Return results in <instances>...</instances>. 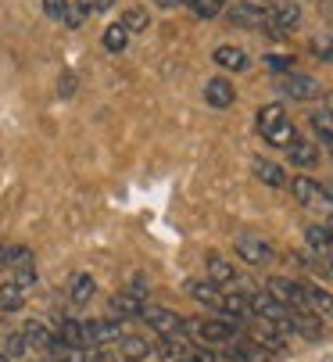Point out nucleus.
<instances>
[{
    "label": "nucleus",
    "mask_w": 333,
    "mask_h": 362,
    "mask_svg": "<svg viewBox=\"0 0 333 362\" xmlns=\"http://www.w3.org/2000/svg\"><path fill=\"white\" fill-rule=\"evenodd\" d=\"M140 320L147 327L158 330V337H173V334H183V320L176 313H169V308H161V305H144V313Z\"/></svg>",
    "instance_id": "nucleus-1"
},
{
    "label": "nucleus",
    "mask_w": 333,
    "mask_h": 362,
    "mask_svg": "<svg viewBox=\"0 0 333 362\" xmlns=\"http://www.w3.org/2000/svg\"><path fill=\"white\" fill-rule=\"evenodd\" d=\"M265 291L280 301L284 308H308V305H305V287L294 284V280H287V276H272V280L265 284Z\"/></svg>",
    "instance_id": "nucleus-2"
},
{
    "label": "nucleus",
    "mask_w": 333,
    "mask_h": 362,
    "mask_svg": "<svg viewBox=\"0 0 333 362\" xmlns=\"http://www.w3.org/2000/svg\"><path fill=\"white\" fill-rule=\"evenodd\" d=\"M237 255L247 266H265L272 258V247H269V240H262L255 233H244V237H237Z\"/></svg>",
    "instance_id": "nucleus-3"
},
{
    "label": "nucleus",
    "mask_w": 333,
    "mask_h": 362,
    "mask_svg": "<svg viewBox=\"0 0 333 362\" xmlns=\"http://www.w3.org/2000/svg\"><path fill=\"white\" fill-rule=\"evenodd\" d=\"M107 320H115V323H122V320H136L140 313H144V298H136V294H129L126 287L107 301Z\"/></svg>",
    "instance_id": "nucleus-4"
},
{
    "label": "nucleus",
    "mask_w": 333,
    "mask_h": 362,
    "mask_svg": "<svg viewBox=\"0 0 333 362\" xmlns=\"http://www.w3.org/2000/svg\"><path fill=\"white\" fill-rule=\"evenodd\" d=\"M122 327L115 320H90L86 323V348H100V344H111V341H122Z\"/></svg>",
    "instance_id": "nucleus-5"
},
{
    "label": "nucleus",
    "mask_w": 333,
    "mask_h": 362,
    "mask_svg": "<svg viewBox=\"0 0 333 362\" xmlns=\"http://www.w3.org/2000/svg\"><path fill=\"white\" fill-rule=\"evenodd\" d=\"M272 29V36H284V33H291L298 22H301V8L298 4H291V0H287V4H272V11H269V18H265Z\"/></svg>",
    "instance_id": "nucleus-6"
},
{
    "label": "nucleus",
    "mask_w": 333,
    "mask_h": 362,
    "mask_svg": "<svg viewBox=\"0 0 333 362\" xmlns=\"http://www.w3.org/2000/svg\"><path fill=\"white\" fill-rule=\"evenodd\" d=\"M251 298V313L255 316H262V320H276V323H284L287 316H291V308H284L280 301H276L269 291H255V294H247Z\"/></svg>",
    "instance_id": "nucleus-7"
},
{
    "label": "nucleus",
    "mask_w": 333,
    "mask_h": 362,
    "mask_svg": "<svg viewBox=\"0 0 333 362\" xmlns=\"http://www.w3.org/2000/svg\"><path fill=\"white\" fill-rule=\"evenodd\" d=\"M197 334H201L204 344H230L237 337V323H230V320H204V323H197Z\"/></svg>",
    "instance_id": "nucleus-8"
},
{
    "label": "nucleus",
    "mask_w": 333,
    "mask_h": 362,
    "mask_svg": "<svg viewBox=\"0 0 333 362\" xmlns=\"http://www.w3.org/2000/svg\"><path fill=\"white\" fill-rule=\"evenodd\" d=\"M204 100L211 108H218V112H226L233 100H237V90H233V83L230 79H222V76H215V79H208V86H204Z\"/></svg>",
    "instance_id": "nucleus-9"
},
{
    "label": "nucleus",
    "mask_w": 333,
    "mask_h": 362,
    "mask_svg": "<svg viewBox=\"0 0 333 362\" xmlns=\"http://www.w3.org/2000/svg\"><path fill=\"white\" fill-rule=\"evenodd\" d=\"M222 320H230V323H244V320H255L251 313V298L247 294H222Z\"/></svg>",
    "instance_id": "nucleus-10"
},
{
    "label": "nucleus",
    "mask_w": 333,
    "mask_h": 362,
    "mask_svg": "<svg viewBox=\"0 0 333 362\" xmlns=\"http://www.w3.org/2000/svg\"><path fill=\"white\" fill-rule=\"evenodd\" d=\"M54 341H58L62 348H69V351H83V348H86V323L65 320V323L58 327V334H54Z\"/></svg>",
    "instance_id": "nucleus-11"
},
{
    "label": "nucleus",
    "mask_w": 333,
    "mask_h": 362,
    "mask_svg": "<svg viewBox=\"0 0 333 362\" xmlns=\"http://www.w3.org/2000/svg\"><path fill=\"white\" fill-rule=\"evenodd\" d=\"M287 320H291L294 334H301V337H308V341L322 337V320H319L315 313H308V308H291Z\"/></svg>",
    "instance_id": "nucleus-12"
},
{
    "label": "nucleus",
    "mask_w": 333,
    "mask_h": 362,
    "mask_svg": "<svg viewBox=\"0 0 333 362\" xmlns=\"http://www.w3.org/2000/svg\"><path fill=\"white\" fill-rule=\"evenodd\" d=\"M226 358H230V362H269L272 351H265V348L255 344V341H237V344L226 348Z\"/></svg>",
    "instance_id": "nucleus-13"
},
{
    "label": "nucleus",
    "mask_w": 333,
    "mask_h": 362,
    "mask_svg": "<svg viewBox=\"0 0 333 362\" xmlns=\"http://www.w3.org/2000/svg\"><path fill=\"white\" fill-rule=\"evenodd\" d=\"M280 90H284L287 97H294V100H312V97L319 93L315 79H308V76H284V79H280Z\"/></svg>",
    "instance_id": "nucleus-14"
},
{
    "label": "nucleus",
    "mask_w": 333,
    "mask_h": 362,
    "mask_svg": "<svg viewBox=\"0 0 333 362\" xmlns=\"http://www.w3.org/2000/svg\"><path fill=\"white\" fill-rule=\"evenodd\" d=\"M208 280L215 284V287H222V284H233L237 280V269H233V262L226 255H208Z\"/></svg>",
    "instance_id": "nucleus-15"
},
{
    "label": "nucleus",
    "mask_w": 333,
    "mask_h": 362,
    "mask_svg": "<svg viewBox=\"0 0 333 362\" xmlns=\"http://www.w3.org/2000/svg\"><path fill=\"white\" fill-rule=\"evenodd\" d=\"M305 240H308V247H312L319 258H326V266L333 262V233H329L326 226H308V230H305Z\"/></svg>",
    "instance_id": "nucleus-16"
},
{
    "label": "nucleus",
    "mask_w": 333,
    "mask_h": 362,
    "mask_svg": "<svg viewBox=\"0 0 333 362\" xmlns=\"http://www.w3.org/2000/svg\"><path fill=\"white\" fill-rule=\"evenodd\" d=\"M305 305L308 313H315L319 320H333V294L322 287H305Z\"/></svg>",
    "instance_id": "nucleus-17"
},
{
    "label": "nucleus",
    "mask_w": 333,
    "mask_h": 362,
    "mask_svg": "<svg viewBox=\"0 0 333 362\" xmlns=\"http://www.w3.org/2000/svg\"><path fill=\"white\" fill-rule=\"evenodd\" d=\"M215 65L218 69H226V72H240V69H247V54L240 47H230V43H222V47H215Z\"/></svg>",
    "instance_id": "nucleus-18"
},
{
    "label": "nucleus",
    "mask_w": 333,
    "mask_h": 362,
    "mask_svg": "<svg viewBox=\"0 0 333 362\" xmlns=\"http://www.w3.org/2000/svg\"><path fill=\"white\" fill-rule=\"evenodd\" d=\"M291 190H294V197H298L301 204H319V201H326L322 183H315L312 176H294V180H291Z\"/></svg>",
    "instance_id": "nucleus-19"
},
{
    "label": "nucleus",
    "mask_w": 333,
    "mask_h": 362,
    "mask_svg": "<svg viewBox=\"0 0 333 362\" xmlns=\"http://www.w3.org/2000/svg\"><path fill=\"white\" fill-rule=\"evenodd\" d=\"M287 154H291V162H294L298 169H315V162H319V147H315L312 140H294V144L287 147Z\"/></svg>",
    "instance_id": "nucleus-20"
},
{
    "label": "nucleus",
    "mask_w": 333,
    "mask_h": 362,
    "mask_svg": "<svg viewBox=\"0 0 333 362\" xmlns=\"http://www.w3.org/2000/svg\"><path fill=\"white\" fill-rule=\"evenodd\" d=\"M251 169H255V176L262 180V183H269V187H287L291 180H287V173L276 165V162H269V158H255L251 162Z\"/></svg>",
    "instance_id": "nucleus-21"
},
{
    "label": "nucleus",
    "mask_w": 333,
    "mask_h": 362,
    "mask_svg": "<svg viewBox=\"0 0 333 362\" xmlns=\"http://www.w3.org/2000/svg\"><path fill=\"white\" fill-rule=\"evenodd\" d=\"M22 337L29 341V348H43V351H54V334L43 327V323H36V320H29L25 327H22Z\"/></svg>",
    "instance_id": "nucleus-22"
},
{
    "label": "nucleus",
    "mask_w": 333,
    "mask_h": 362,
    "mask_svg": "<svg viewBox=\"0 0 333 362\" xmlns=\"http://www.w3.org/2000/svg\"><path fill=\"white\" fill-rule=\"evenodd\" d=\"M119 351H122V362H144V358L151 355V344H147L144 337L126 334V337L119 341Z\"/></svg>",
    "instance_id": "nucleus-23"
},
{
    "label": "nucleus",
    "mask_w": 333,
    "mask_h": 362,
    "mask_svg": "<svg viewBox=\"0 0 333 362\" xmlns=\"http://www.w3.org/2000/svg\"><path fill=\"white\" fill-rule=\"evenodd\" d=\"M22 305H25V287H18L15 280L0 284V313H18Z\"/></svg>",
    "instance_id": "nucleus-24"
},
{
    "label": "nucleus",
    "mask_w": 333,
    "mask_h": 362,
    "mask_svg": "<svg viewBox=\"0 0 333 362\" xmlns=\"http://www.w3.org/2000/svg\"><path fill=\"white\" fill-rule=\"evenodd\" d=\"M284 122H287L284 105H265V108H258V129H262V136L272 133V129H280Z\"/></svg>",
    "instance_id": "nucleus-25"
},
{
    "label": "nucleus",
    "mask_w": 333,
    "mask_h": 362,
    "mask_svg": "<svg viewBox=\"0 0 333 362\" xmlns=\"http://www.w3.org/2000/svg\"><path fill=\"white\" fill-rule=\"evenodd\" d=\"M226 18H230V25H237V29H255V25H265V18H262V15H255L251 8H244V4H233V8L226 11Z\"/></svg>",
    "instance_id": "nucleus-26"
},
{
    "label": "nucleus",
    "mask_w": 333,
    "mask_h": 362,
    "mask_svg": "<svg viewBox=\"0 0 333 362\" xmlns=\"http://www.w3.org/2000/svg\"><path fill=\"white\" fill-rule=\"evenodd\" d=\"M126 40H129V33H126L122 25H107L104 36H100V43H104L107 54H122V50H126Z\"/></svg>",
    "instance_id": "nucleus-27"
},
{
    "label": "nucleus",
    "mask_w": 333,
    "mask_h": 362,
    "mask_svg": "<svg viewBox=\"0 0 333 362\" xmlns=\"http://www.w3.org/2000/svg\"><path fill=\"white\" fill-rule=\"evenodd\" d=\"M312 129H315V136L326 144V147H333V112H312Z\"/></svg>",
    "instance_id": "nucleus-28"
},
{
    "label": "nucleus",
    "mask_w": 333,
    "mask_h": 362,
    "mask_svg": "<svg viewBox=\"0 0 333 362\" xmlns=\"http://www.w3.org/2000/svg\"><path fill=\"white\" fill-rule=\"evenodd\" d=\"M190 294L201 301V305H211V308H222V291L208 280V284H190Z\"/></svg>",
    "instance_id": "nucleus-29"
},
{
    "label": "nucleus",
    "mask_w": 333,
    "mask_h": 362,
    "mask_svg": "<svg viewBox=\"0 0 333 362\" xmlns=\"http://www.w3.org/2000/svg\"><path fill=\"white\" fill-rule=\"evenodd\" d=\"M119 25H122L126 33H144V29L151 25V15H147V8H129Z\"/></svg>",
    "instance_id": "nucleus-30"
},
{
    "label": "nucleus",
    "mask_w": 333,
    "mask_h": 362,
    "mask_svg": "<svg viewBox=\"0 0 333 362\" xmlns=\"http://www.w3.org/2000/svg\"><path fill=\"white\" fill-rule=\"evenodd\" d=\"M69 298H72L76 305H86V301L93 298V276H86V273H83V276H76V280H72V287H69Z\"/></svg>",
    "instance_id": "nucleus-31"
},
{
    "label": "nucleus",
    "mask_w": 333,
    "mask_h": 362,
    "mask_svg": "<svg viewBox=\"0 0 333 362\" xmlns=\"http://www.w3.org/2000/svg\"><path fill=\"white\" fill-rule=\"evenodd\" d=\"M265 140L272 144V147H291L294 140H298V133H294V122L287 119L280 129H272V133H265Z\"/></svg>",
    "instance_id": "nucleus-32"
},
{
    "label": "nucleus",
    "mask_w": 333,
    "mask_h": 362,
    "mask_svg": "<svg viewBox=\"0 0 333 362\" xmlns=\"http://www.w3.org/2000/svg\"><path fill=\"white\" fill-rule=\"evenodd\" d=\"M312 54L319 62H333V36L329 33H315L312 36Z\"/></svg>",
    "instance_id": "nucleus-33"
},
{
    "label": "nucleus",
    "mask_w": 333,
    "mask_h": 362,
    "mask_svg": "<svg viewBox=\"0 0 333 362\" xmlns=\"http://www.w3.org/2000/svg\"><path fill=\"white\" fill-rule=\"evenodd\" d=\"M187 4L197 18H215L222 11V0H187Z\"/></svg>",
    "instance_id": "nucleus-34"
},
{
    "label": "nucleus",
    "mask_w": 333,
    "mask_h": 362,
    "mask_svg": "<svg viewBox=\"0 0 333 362\" xmlns=\"http://www.w3.org/2000/svg\"><path fill=\"white\" fill-rule=\"evenodd\" d=\"M8 266H15L18 273L33 269V251H29V247H15V251L8 255Z\"/></svg>",
    "instance_id": "nucleus-35"
},
{
    "label": "nucleus",
    "mask_w": 333,
    "mask_h": 362,
    "mask_svg": "<svg viewBox=\"0 0 333 362\" xmlns=\"http://www.w3.org/2000/svg\"><path fill=\"white\" fill-rule=\"evenodd\" d=\"M25 351H29V341L22 337V330H18V334H11V337H8V344H4V355H8V358H22Z\"/></svg>",
    "instance_id": "nucleus-36"
},
{
    "label": "nucleus",
    "mask_w": 333,
    "mask_h": 362,
    "mask_svg": "<svg viewBox=\"0 0 333 362\" xmlns=\"http://www.w3.org/2000/svg\"><path fill=\"white\" fill-rule=\"evenodd\" d=\"M69 29H79L83 22H86V8L83 4H72V8H65V18H62Z\"/></svg>",
    "instance_id": "nucleus-37"
},
{
    "label": "nucleus",
    "mask_w": 333,
    "mask_h": 362,
    "mask_svg": "<svg viewBox=\"0 0 333 362\" xmlns=\"http://www.w3.org/2000/svg\"><path fill=\"white\" fill-rule=\"evenodd\" d=\"M176 362H215V355H211L208 348H190V351H183Z\"/></svg>",
    "instance_id": "nucleus-38"
},
{
    "label": "nucleus",
    "mask_w": 333,
    "mask_h": 362,
    "mask_svg": "<svg viewBox=\"0 0 333 362\" xmlns=\"http://www.w3.org/2000/svg\"><path fill=\"white\" fill-rule=\"evenodd\" d=\"M244 8H251L255 15H262V18H269V11H272V0H240Z\"/></svg>",
    "instance_id": "nucleus-39"
},
{
    "label": "nucleus",
    "mask_w": 333,
    "mask_h": 362,
    "mask_svg": "<svg viewBox=\"0 0 333 362\" xmlns=\"http://www.w3.org/2000/svg\"><path fill=\"white\" fill-rule=\"evenodd\" d=\"M65 0H43V11L50 15V18H65Z\"/></svg>",
    "instance_id": "nucleus-40"
},
{
    "label": "nucleus",
    "mask_w": 333,
    "mask_h": 362,
    "mask_svg": "<svg viewBox=\"0 0 333 362\" xmlns=\"http://www.w3.org/2000/svg\"><path fill=\"white\" fill-rule=\"evenodd\" d=\"M72 90H76V76H72V72H65V76H62V86H58V93H62V97H69Z\"/></svg>",
    "instance_id": "nucleus-41"
},
{
    "label": "nucleus",
    "mask_w": 333,
    "mask_h": 362,
    "mask_svg": "<svg viewBox=\"0 0 333 362\" xmlns=\"http://www.w3.org/2000/svg\"><path fill=\"white\" fill-rule=\"evenodd\" d=\"M129 294H136V298H147V284L144 280H129V287H126Z\"/></svg>",
    "instance_id": "nucleus-42"
},
{
    "label": "nucleus",
    "mask_w": 333,
    "mask_h": 362,
    "mask_svg": "<svg viewBox=\"0 0 333 362\" xmlns=\"http://www.w3.org/2000/svg\"><path fill=\"white\" fill-rule=\"evenodd\" d=\"M111 4H115V0H93V8H97V11H104V8H111Z\"/></svg>",
    "instance_id": "nucleus-43"
},
{
    "label": "nucleus",
    "mask_w": 333,
    "mask_h": 362,
    "mask_svg": "<svg viewBox=\"0 0 333 362\" xmlns=\"http://www.w3.org/2000/svg\"><path fill=\"white\" fill-rule=\"evenodd\" d=\"M8 255H11V251H8L4 244H0V266H8Z\"/></svg>",
    "instance_id": "nucleus-44"
},
{
    "label": "nucleus",
    "mask_w": 333,
    "mask_h": 362,
    "mask_svg": "<svg viewBox=\"0 0 333 362\" xmlns=\"http://www.w3.org/2000/svg\"><path fill=\"white\" fill-rule=\"evenodd\" d=\"M322 226H326V230H329V233H333V219H326V223H322Z\"/></svg>",
    "instance_id": "nucleus-45"
},
{
    "label": "nucleus",
    "mask_w": 333,
    "mask_h": 362,
    "mask_svg": "<svg viewBox=\"0 0 333 362\" xmlns=\"http://www.w3.org/2000/svg\"><path fill=\"white\" fill-rule=\"evenodd\" d=\"M0 362H11V358H8V355H0Z\"/></svg>",
    "instance_id": "nucleus-46"
}]
</instances>
